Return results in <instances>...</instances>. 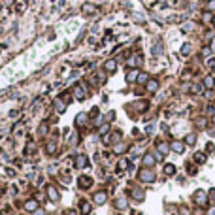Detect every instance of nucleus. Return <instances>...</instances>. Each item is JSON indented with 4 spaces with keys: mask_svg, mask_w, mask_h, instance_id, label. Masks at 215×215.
I'll use <instances>...</instances> for the list:
<instances>
[{
    "mask_svg": "<svg viewBox=\"0 0 215 215\" xmlns=\"http://www.w3.org/2000/svg\"><path fill=\"white\" fill-rule=\"evenodd\" d=\"M194 202H196V204H206L208 202L206 193H204V191H196V193H194Z\"/></svg>",
    "mask_w": 215,
    "mask_h": 215,
    "instance_id": "obj_1",
    "label": "nucleus"
},
{
    "mask_svg": "<svg viewBox=\"0 0 215 215\" xmlns=\"http://www.w3.org/2000/svg\"><path fill=\"white\" fill-rule=\"evenodd\" d=\"M140 179H142V181H153V179H155V174H153L151 170H142Z\"/></svg>",
    "mask_w": 215,
    "mask_h": 215,
    "instance_id": "obj_2",
    "label": "nucleus"
},
{
    "mask_svg": "<svg viewBox=\"0 0 215 215\" xmlns=\"http://www.w3.org/2000/svg\"><path fill=\"white\" fill-rule=\"evenodd\" d=\"M172 149H174L175 153H183V149H185V143H183V142H179V140H177V142H174V143H172Z\"/></svg>",
    "mask_w": 215,
    "mask_h": 215,
    "instance_id": "obj_3",
    "label": "nucleus"
},
{
    "mask_svg": "<svg viewBox=\"0 0 215 215\" xmlns=\"http://www.w3.org/2000/svg\"><path fill=\"white\" fill-rule=\"evenodd\" d=\"M94 202L96 204H104L106 202V193H96L94 194Z\"/></svg>",
    "mask_w": 215,
    "mask_h": 215,
    "instance_id": "obj_4",
    "label": "nucleus"
},
{
    "mask_svg": "<svg viewBox=\"0 0 215 215\" xmlns=\"http://www.w3.org/2000/svg\"><path fill=\"white\" fill-rule=\"evenodd\" d=\"M140 62H142V57H140V55H134V57L128 58V64H130V66H136V64H140Z\"/></svg>",
    "mask_w": 215,
    "mask_h": 215,
    "instance_id": "obj_5",
    "label": "nucleus"
},
{
    "mask_svg": "<svg viewBox=\"0 0 215 215\" xmlns=\"http://www.w3.org/2000/svg\"><path fill=\"white\" fill-rule=\"evenodd\" d=\"M91 183H93V181H91V177H85V175H83V177H79V185H81V187H91Z\"/></svg>",
    "mask_w": 215,
    "mask_h": 215,
    "instance_id": "obj_6",
    "label": "nucleus"
},
{
    "mask_svg": "<svg viewBox=\"0 0 215 215\" xmlns=\"http://www.w3.org/2000/svg\"><path fill=\"white\" fill-rule=\"evenodd\" d=\"M81 213H91V204L89 202H83V204H81Z\"/></svg>",
    "mask_w": 215,
    "mask_h": 215,
    "instance_id": "obj_7",
    "label": "nucleus"
},
{
    "mask_svg": "<svg viewBox=\"0 0 215 215\" xmlns=\"http://www.w3.org/2000/svg\"><path fill=\"white\" fill-rule=\"evenodd\" d=\"M138 76H140V74H138V72H136V70H130L128 74H126V79H128V81H134V79H136V77H138Z\"/></svg>",
    "mask_w": 215,
    "mask_h": 215,
    "instance_id": "obj_8",
    "label": "nucleus"
},
{
    "mask_svg": "<svg viewBox=\"0 0 215 215\" xmlns=\"http://www.w3.org/2000/svg\"><path fill=\"white\" fill-rule=\"evenodd\" d=\"M106 70L108 72H115V60H108L106 62Z\"/></svg>",
    "mask_w": 215,
    "mask_h": 215,
    "instance_id": "obj_9",
    "label": "nucleus"
},
{
    "mask_svg": "<svg viewBox=\"0 0 215 215\" xmlns=\"http://www.w3.org/2000/svg\"><path fill=\"white\" fill-rule=\"evenodd\" d=\"M157 147H159V151H161L162 155H166V153H168V145H166L164 142H161V143H159V145H157Z\"/></svg>",
    "mask_w": 215,
    "mask_h": 215,
    "instance_id": "obj_10",
    "label": "nucleus"
},
{
    "mask_svg": "<svg viewBox=\"0 0 215 215\" xmlns=\"http://www.w3.org/2000/svg\"><path fill=\"white\" fill-rule=\"evenodd\" d=\"M164 172H166L168 175H172V174L175 172V166H174V164H166V166H164Z\"/></svg>",
    "mask_w": 215,
    "mask_h": 215,
    "instance_id": "obj_11",
    "label": "nucleus"
},
{
    "mask_svg": "<svg viewBox=\"0 0 215 215\" xmlns=\"http://www.w3.org/2000/svg\"><path fill=\"white\" fill-rule=\"evenodd\" d=\"M47 193H49L51 200H57V198H58V194H57V191H55V187H49V189H47Z\"/></svg>",
    "mask_w": 215,
    "mask_h": 215,
    "instance_id": "obj_12",
    "label": "nucleus"
},
{
    "mask_svg": "<svg viewBox=\"0 0 215 215\" xmlns=\"http://www.w3.org/2000/svg\"><path fill=\"white\" fill-rule=\"evenodd\" d=\"M153 162H155V157H151V155H147V157L143 159V164H145V166H151Z\"/></svg>",
    "mask_w": 215,
    "mask_h": 215,
    "instance_id": "obj_13",
    "label": "nucleus"
},
{
    "mask_svg": "<svg viewBox=\"0 0 215 215\" xmlns=\"http://www.w3.org/2000/svg\"><path fill=\"white\" fill-rule=\"evenodd\" d=\"M76 164H77V166H85V164H87V157H83V155H81V157H77Z\"/></svg>",
    "mask_w": 215,
    "mask_h": 215,
    "instance_id": "obj_14",
    "label": "nucleus"
},
{
    "mask_svg": "<svg viewBox=\"0 0 215 215\" xmlns=\"http://www.w3.org/2000/svg\"><path fill=\"white\" fill-rule=\"evenodd\" d=\"M215 77H206V79H204V85H206V87H213L215 85Z\"/></svg>",
    "mask_w": 215,
    "mask_h": 215,
    "instance_id": "obj_15",
    "label": "nucleus"
},
{
    "mask_svg": "<svg viewBox=\"0 0 215 215\" xmlns=\"http://www.w3.org/2000/svg\"><path fill=\"white\" fill-rule=\"evenodd\" d=\"M211 19H213V15H211V13H210V11H206V13L202 15V21H204V23H210V21H211Z\"/></svg>",
    "mask_w": 215,
    "mask_h": 215,
    "instance_id": "obj_16",
    "label": "nucleus"
},
{
    "mask_svg": "<svg viewBox=\"0 0 215 215\" xmlns=\"http://www.w3.org/2000/svg\"><path fill=\"white\" fill-rule=\"evenodd\" d=\"M189 53H191V45L183 44V47H181V55H189Z\"/></svg>",
    "mask_w": 215,
    "mask_h": 215,
    "instance_id": "obj_17",
    "label": "nucleus"
},
{
    "mask_svg": "<svg viewBox=\"0 0 215 215\" xmlns=\"http://www.w3.org/2000/svg\"><path fill=\"white\" fill-rule=\"evenodd\" d=\"M157 87H159L157 81H149V83H147V89L149 91H157Z\"/></svg>",
    "mask_w": 215,
    "mask_h": 215,
    "instance_id": "obj_18",
    "label": "nucleus"
},
{
    "mask_svg": "<svg viewBox=\"0 0 215 215\" xmlns=\"http://www.w3.org/2000/svg\"><path fill=\"white\" fill-rule=\"evenodd\" d=\"M36 208H38V204H36V202L34 200H30V202H27V210H36Z\"/></svg>",
    "mask_w": 215,
    "mask_h": 215,
    "instance_id": "obj_19",
    "label": "nucleus"
},
{
    "mask_svg": "<svg viewBox=\"0 0 215 215\" xmlns=\"http://www.w3.org/2000/svg\"><path fill=\"white\" fill-rule=\"evenodd\" d=\"M194 142H196V136H194V134H189V136H187V143H189V145H193Z\"/></svg>",
    "mask_w": 215,
    "mask_h": 215,
    "instance_id": "obj_20",
    "label": "nucleus"
},
{
    "mask_svg": "<svg viewBox=\"0 0 215 215\" xmlns=\"http://www.w3.org/2000/svg\"><path fill=\"white\" fill-rule=\"evenodd\" d=\"M132 194H134V196L138 198V200H142V198H143V193H142V191H140V189H136V191H132Z\"/></svg>",
    "mask_w": 215,
    "mask_h": 215,
    "instance_id": "obj_21",
    "label": "nucleus"
},
{
    "mask_svg": "<svg viewBox=\"0 0 215 215\" xmlns=\"http://www.w3.org/2000/svg\"><path fill=\"white\" fill-rule=\"evenodd\" d=\"M202 55H204V57H210L211 55V47H204V49H202Z\"/></svg>",
    "mask_w": 215,
    "mask_h": 215,
    "instance_id": "obj_22",
    "label": "nucleus"
},
{
    "mask_svg": "<svg viewBox=\"0 0 215 215\" xmlns=\"http://www.w3.org/2000/svg\"><path fill=\"white\" fill-rule=\"evenodd\" d=\"M138 81H140V83L147 81V74H140V76H138Z\"/></svg>",
    "mask_w": 215,
    "mask_h": 215,
    "instance_id": "obj_23",
    "label": "nucleus"
},
{
    "mask_svg": "<svg viewBox=\"0 0 215 215\" xmlns=\"http://www.w3.org/2000/svg\"><path fill=\"white\" fill-rule=\"evenodd\" d=\"M193 28V23H185L183 27H181V30H191Z\"/></svg>",
    "mask_w": 215,
    "mask_h": 215,
    "instance_id": "obj_24",
    "label": "nucleus"
},
{
    "mask_svg": "<svg viewBox=\"0 0 215 215\" xmlns=\"http://www.w3.org/2000/svg\"><path fill=\"white\" fill-rule=\"evenodd\" d=\"M126 206V202L123 200V198H119V200H117V208H125Z\"/></svg>",
    "mask_w": 215,
    "mask_h": 215,
    "instance_id": "obj_25",
    "label": "nucleus"
},
{
    "mask_svg": "<svg viewBox=\"0 0 215 215\" xmlns=\"http://www.w3.org/2000/svg\"><path fill=\"white\" fill-rule=\"evenodd\" d=\"M55 106H57V110H58V112H62V110H64V104H62V102H58V100L55 102Z\"/></svg>",
    "mask_w": 215,
    "mask_h": 215,
    "instance_id": "obj_26",
    "label": "nucleus"
},
{
    "mask_svg": "<svg viewBox=\"0 0 215 215\" xmlns=\"http://www.w3.org/2000/svg\"><path fill=\"white\" fill-rule=\"evenodd\" d=\"M76 94H77V98H83V91H81V87H76Z\"/></svg>",
    "mask_w": 215,
    "mask_h": 215,
    "instance_id": "obj_27",
    "label": "nucleus"
},
{
    "mask_svg": "<svg viewBox=\"0 0 215 215\" xmlns=\"http://www.w3.org/2000/svg\"><path fill=\"white\" fill-rule=\"evenodd\" d=\"M83 9H85V13H93V11H94V6H85Z\"/></svg>",
    "mask_w": 215,
    "mask_h": 215,
    "instance_id": "obj_28",
    "label": "nucleus"
},
{
    "mask_svg": "<svg viewBox=\"0 0 215 215\" xmlns=\"http://www.w3.org/2000/svg\"><path fill=\"white\" fill-rule=\"evenodd\" d=\"M196 161H198V162H200V161L204 162V161H206V157H204V155H202V153H198V155H196Z\"/></svg>",
    "mask_w": 215,
    "mask_h": 215,
    "instance_id": "obj_29",
    "label": "nucleus"
},
{
    "mask_svg": "<svg viewBox=\"0 0 215 215\" xmlns=\"http://www.w3.org/2000/svg\"><path fill=\"white\" fill-rule=\"evenodd\" d=\"M208 9H215V0H210V4H208Z\"/></svg>",
    "mask_w": 215,
    "mask_h": 215,
    "instance_id": "obj_30",
    "label": "nucleus"
},
{
    "mask_svg": "<svg viewBox=\"0 0 215 215\" xmlns=\"http://www.w3.org/2000/svg\"><path fill=\"white\" fill-rule=\"evenodd\" d=\"M210 47H211V51H215V38L211 40V45H210Z\"/></svg>",
    "mask_w": 215,
    "mask_h": 215,
    "instance_id": "obj_31",
    "label": "nucleus"
},
{
    "mask_svg": "<svg viewBox=\"0 0 215 215\" xmlns=\"http://www.w3.org/2000/svg\"><path fill=\"white\" fill-rule=\"evenodd\" d=\"M208 215H215V208H210V211H208Z\"/></svg>",
    "mask_w": 215,
    "mask_h": 215,
    "instance_id": "obj_32",
    "label": "nucleus"
},
{
    "mask_svg": "<svg viewBox=\"0 0 215 215\" xmlns=\"http://www.w3.org/2000/svg\"><path fill=\"white\" fill-rule=\"evenodd\" d=\"M213 123H215V115H213Z\"/></svg>",
    "mask_w": 215,
    "mask_h": 215,
    "instance_id": "obj_33",
    "label": "nucleus"
},
{
    "mask_svg": "<svg viewBox=\"0 0 215 215\" xmlns=\"http://www.w3.org/2000/svg\"><path fill=\"white\" fill-rule=\"evenodd\" d=\"M175 215H181V213H175Z\"/></svg>",
    "mask_w": 215,
    "mask_h": 215,
    "instance_id": "obj_34",
    "label": "nucleus"
}]
</instances>
